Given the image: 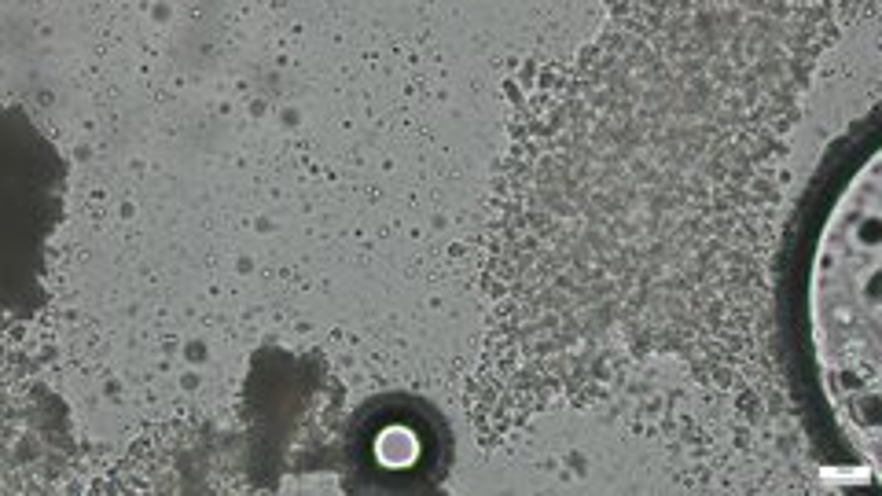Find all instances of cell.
I'll return each instance as SVG.
<instances>
[{
	"mask_svg": "<svg viewBox=\"0 0 882 496\" xmlns=\"http://www.w3.org/2000/svg\"><path fill=\"white\" fill-rule=\"evenodd\" d=\"M375 449H379V460H383L386 467H405V463L416 460L419 445L405 427H390L383 438H379V445H375Z\"/></svg>",
	"mask_w": 882,
	"mask_h": 496,
	"instance_id": "obj_1",
	"label": "cell"
}]
</instances>
